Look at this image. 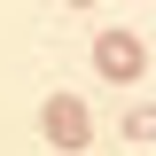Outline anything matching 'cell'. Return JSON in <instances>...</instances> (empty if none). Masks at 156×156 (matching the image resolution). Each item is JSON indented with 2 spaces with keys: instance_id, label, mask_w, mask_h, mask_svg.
<instances>
[{
  "instance_id": "1",
  "label": "cell",
  "mask_w": 156,
  "mask_h": 156,
  "mask_svg": "<svg viewBox=\"0 0 156 156\" xmlns=\"http://www.w3.org/2000/svg\"><path fill=\"white\" fill-rule=\"evenodd\" d=\"M39 133L55 140L62 156H86V140H94V109H86V94H47V109H39Z\"/></svg>"
},
{
  "instance_id": "2",
  "label": "cell",
  "mask_w": 156,
  "mask_h": 156,
  "mask_svg": "<svg viewBox=\"0 0 156 156\" xmlns=\"http://www.w3.org/2000/svg\"><path fill=\"white\" fill-rule=\"evenodd\" d=\"M140 62H148V39H140V31H101V39H94V70L117 78V86H133Z\"/></svg>"
},
{
  "instance_id": "3",
  "label": "cell",
  "mask_w": 156,
  "mask_h": 156,
  "mask_svg": "<svg viewBox=\"0 0 156 156\" xmlns=\"http://www.w3.org/2000/svg\"><path fill=\"white\" fill-rule=\"evenodd\" d=\"M125 140H156V101H133L125 109Z\"/></svg>"
}]
</instances>
